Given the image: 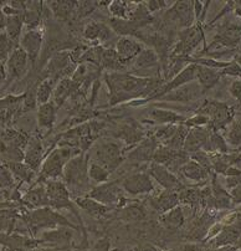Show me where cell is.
I'll list each match as a JSON object with an SVG mask.
<instances>
[{
    "mask_svg": "<svg viewBox=\"0 0 241 251\" xmlns=\"http://www.w3.org/2000/svg\"><path fill=\"white\" fill-rule=\"evenodd\" d=\"M105 81L110 91L111 106L140 97H145L147 101H150L158 88L164 85L163 80L158 77H142L120 73L107 74Z\"/></svg>",
    "mask_w": 241,
    "mask_h": 251,
    "instance_id": "1",
    "label": "cell"
},
{
    "mask_svg": "<svg viewBox=\"0 0 241 251\" xmlns=\"http://www.w3.org/2000/svg\"><path fill=\"white\" fill-rule=\"evenodd\" d=\"M25 222L29 225V229L31 230L34 234L38 231L39 229H43V227H52V226H69L73 227L71 223H69V220L65 217H62L61 214L56 213L52 209L48 208V206H44V208H39L34 211H30L26 214L25 217Z\"/></svg>",
    "mask_w": 241,
    "mask_h": 251,
    "instance_id": "2",
    "label": "cell"
},
{
    "mask_svg": "<svg viewBox=\"0 0 241 251\" xmlns=\"http://www.w3.org/2000/svg\"><path fill=\"white\" fill-rule=\"evenodd\" d=\"M204 41V32L201 29L200 24H194L193 26L183 29L178 32V44L175 45L174 51H173V56L175 60H182L187 62L185 60L188 59V55Z\"/></svg>",
    "mask_w": 241,
    "mask_h": 251,
    "instance_id": "3",
    "label": "cell"
},
{
    "mask_svg": "<svg viewBox=\"0 0 241 251\" xmlns=\"http://www.w3.org/2000/svg\"><path fill=\"white\" fill-rule=\"evenodd\" d=\"M75 154V150L72 147H60L54 150L45 159L41 168V178L43 179H56L57 176L64 173V168L72 155Z\"/></svg>",
    "mask_w": 241,
    "mask_h": 251,
    "instance_id": "4",
    "label": "cell"
},
{
    "mask_svg": "<svg viewBox=\"0 0 241 251\" xmlns=\"http://www.w3.org/2000/svg\"><path fill=\"white\" fill-rule=\"evenodd\" d=\"M64 176L71 188H82L89 183V158L87 155H76L66 163Z\"/></svg>",
    "mask_w": 241,
    "mask_h": 251,
    "instance_id": "5",
    "label": "cell"
},
{
    "mask_svg": "<svg viewBox=\"0 0 241 251\" xmlns=\"http://www.w3.org/2000/svg\"><path fill=\"white\" fill-rule=\"evenodd\" d=\"M95 162L107 169L108 172H112L117 168L122 162V151L120 146L113 142L102 143L95 150Z\"/></svg>",
    "mask_w": 241,
    "mask_h": 251,
    "instance_id": "6",
    "label": "cell"
},
{
    "mask_svg": "<svg viewBox=\"0 0 241 251\" xmlns=\"http://www.w3.org/2000/svg\"><path fill=\"white\" fill-rule=\"evenodd\" d=\"M90 198L95 199L98 203L105 204V205H118L120 206L122 201H124L123 193L122 189L118 187L117 182L112 183H102L97 188L90 192Z\"/></svg>",
    "mask_w": 241,
    "mask_h": 251,
    "instance_id": "7",
    "label": "cell"
},
{
    "mask_svg": "<svg viewBox=\"0 0 241 251\" xmlns=\"http://www.w3.org/2000/svg\"><path fill=\"white\" fill-rule=\"evenodd\" d=\"M167 18L179 25L183 29H188L194 25L195 13H194V1H175L170 9L167 11Z\"/></svg>",
    "mask_w": 241,
    "mask_h": 251,
    "instance_id": "8",
    "label": "cell"
},
{
    "mask_svg": "<svg viewBox=\"0 0 241 251\" xmlns=\"http://www.w3.org/2000/svg\"><path fill=\"white\" fill-rule=\"evenodd\" d=\"M196 76H198V66H196V64L188 65L179 74H177L174 77L171 78L168 83H164L163 86H161L152 100H158L159 97L169 94V92L175 90V88L187 85V83L192 82V81H195Z\"/></svg>",
    "mask_w": 241,
    "mask_h": 251,
    "instance_id": "9",
    "label": "cell"
},
{
    "mask_svg": "<svg viewBox=\"0 0 241 251\" xmlns=\"http://www.w3.org/2000/svg\"><path fill=\"white\" fill-rule=\"evenodd\" d=\"M203 94L204 90L201 88V86L199 85V82L192 81V82L187 83V85L184 86H180V87L175 88V90L170 91L169 94L159 97L158 101L182 102V103H185V102H191L199 99Z\"/></svg>",
    "mask_w": 241,
    "mask_h": 251,
    "instance_id": "10",
    "label": "cell"
},
{
    "mask_svg": "<svg viewBox=\"0 0 241 251\" xmlns=\"http://www.w3.org/2000/svg\"><path fill=\"white\" fill-rule=\"evenodd\" d=\"M29 56L20 46L15 48V50L11 52L8 61L5 62L6 74H8V80H16V78L23 77L26 73L27 66H29Z\"/></svg>",
    "mask_w": 241,
    "mask_h": 251,
    "instance_id": "11",
    "label": "cell"
},
{
    "mask_svg": "<svg viewBox=\"0 0 241 251\" xmlns=\"http://www.w3.org/2000/svg\"><path fill=\"white\" fill-rule=\"evenodd\" d=\"M43 30L38 27V29L27 30V32H25L24 36L20 39V48L26 52L31 64H35L39 55H40L41 46H43Z\"/></svg>",
    "mask_w": 241,
    "mask_h": 251,
    "instance_id": "12",
    "label": "cell"
},
{
    "mask_svg": "<svg viewBox=\"0 0 241 251\" xmlns=\"http://www.w3.org/2000/svg\"><path fill=\"white\" fill-rule=\"evenodd\" d=\"M122 188L132 195L145 194L154 189L152 179L145 173H136L122 180Z\"/></svg>",
    "mask_w": 241,
    "mask_h": 251,
    "instance_id": "13",
    "label": "cell"
},
{
    "mask_svg": "<svg viewBox=\"0 0 241 251\" xmlns=\"http://www.w3.org/2000/svg\"><path fill=\"white\" fill-rule=\"evenodd\" d=\"M149 174L167 190L179 192L182 189L179 179L174 176V173H171L167 167L162 166V164H157L153 162L149 166Z\"/></svg>",
    "mask_w": 241,
    "mask_h": 251,
    "instance_id": "14",
    "label": "cell"
},
{
    "mask_svg": "<svg viewBox=\"0 0 241 251\" xmlns=\"http://www.w3.org/2000/svg\"><path fill=\"white\" fill-rule=\"evenodd\" d=\"M142 44L140 41L134 40L133 38H129V36L120 38L116 43V51H117L120 62L124 66L132 60L136 59L142 52Z\"/></svg>",
    "mask_w": 241,
    "mask_h": 251,
    "instance_id": "15",
    "label": "cell"
},
{
    "mask_svg": "<svg viewBox=\"0 0 241 251\" xmlns=\"http://www.w3.org/2000/svg\"><path fill=\"white\" fill-rule=\"evenodd\" d=\"M158 141L156 137H148L143 139L140 146H137L133 151L128 154V159L131 162H149L153 160V155L158 148Z\"/></svg>",
    "mask_w": 241,
    "mask_h": 251,
    "instance_id": "16",
    "label": "cell"
},
{
    "mask_svg": "<svg viewBox=\"0 0 241 251\" xmlns=\"http://www.w3.org/2000/svg\"><path fill=\"white\" fill-rule=\"evenodd\" d=\"M44 158V147L40 138L32 137L27 142L24 151V163H26L32 171H38Z\"/></svg>",
    "mask_w": 241,
    "mask_h": 251,
    "instance_id": "17",
    "label": "cell"
},
{
    "mask_svg": "<svg viewBox=\"0 0 241 251\" xmlns=\"http://www.w3.org/2000/svg\"><path fill=\"white\" fill-rule=\"evenodd\" d=\"M80 87L81 86L78 85V83H76L71 77H66L60 80L59 82H57L56 87H55L54 95H52V96H54L55 106L61 107L62 104L66 102V100L72 97L73 94H75Z\"/></svg>",
    "mask_w": 241,
    "mask_h": 251,
    "instance_id": "18",
    "label": "cell"
},
{
    "mask_svg": "<svg viewBox=\"0 0 241 251\" xmlns=\"http://www.w3.org/2000/svg\"><path fill=\"white\" fill-rule=\"evenodd\" d=\"M209 132L204 128H200V127H196V128L192 129L188 133L183 151L187 153H192V154L198 152V151H200L206 145V142L209 139Z\"/></svg>",
    "mask_w": 241,
    "mask_h": 251,
    "instance_id": "19",
    "label": "cell"
},
{
    "mask_svg": "<svg viewBox=\"0 0 241 251\" xmlns=\"http://www.w3.org/2000/svg\"><path fill=\"white\" fill-rule=\"evenodd\" d=\"M178 203H179V195H178V192H173V190H166L158 197L150 199V205L161 214H166L167 211L174 209Z\"/></svg>",
    "mask_w": 241,
    "mask_h": 251,
    "instance_id": "20",
    "label": "cell"
},
{
    "mask_svg": "<svg viewBox=\"0 0 241 251\" xmlns=\"http://www.w3.org/2000/svg\"><path fill=\"white\" fill-rule=\"evenodd\" d=\"M113 36V32L108 26L101 23H91V24L86 25L83 30V38L89 41H99V43H105L110 40Z\"/></svg>",
    "mask_w": 241,
    "mask_h": 251,
    "instance_id": "21",
    "label": "cell"
},
{
    "mask_svg": "<svg viewBox=\"0 0 241 251\" xmlns=\"http://www.w3.org/2000/svg\"><path fill=\"white\" fill-rule=\"evenodd\" d=\"M23 203L29 205L30 208H44V206H48L50 201H48V193H46L45 185H36L35 188H32L31 190L25 194L23 198Z\"/></svg>",
    "mask_w": 241,
    "mask_h": 251,
    "instance_id": "22",
    "label": "cell"
},
{
    "mask_svg": "<svg viewBox=\"0 0 241 251\" xmlns=\"http://www.w3.org/2000/svg\"><path fill=\"white\" fill-rule=\"evenodd\" d=\"M51 11L60 20H70L76 15L77 11V1H69V0H59V1H50L48 4Z\"/></svg>",
    "mask_w": 241,
    "mask_h": 251,
    "instance_id": "23",
    "label": "cell"
},
{
    "mask_svg": "<svg viewBox=\"0 0 241 251\" xmlns=\"http://www.w3.org/2000/svg\"><path fill=\"white\" fill-rule=\"evenodd\" d=\"M159 59L158 53L156 52L152 49H145L142 50V52L138 55V56L134 59L133 61V67L134 71H145V70H150L154 69V67L158 66Z\"/></svg>",
    "mask_w": 241,
    "mask_h": 251,
    "instance_id": "24",
    "label": "cell"
},
{
    "mask_svg": "<svg viewBox=\"0 0 241 251\" xmlns=\"http://www.w3.org/2000/svg\"><path fill=\"white\" fill-rule=\"evenodd\" d=\"M198 66V76H196V81L199 82V85L201 86V88L204 90V92L209 88L214 87L217 83V81L220 80V71H217V69H212V67L201 66V65H196Z\"/></svg>",
    "mask_w": 241,
    "mask_h": 251,
    "instance_id": "25",
    "label": "cell"
},
{
    "mask_svg": "<svg viewBox=\"0 0 241 251\" xmlns=\"http://www.w3.org/2000/svg\"><path fill=\"white\" fill-rule=\"evenodd\" d=\"M76 204H77L80 208H82L83 210L87 211L90 215H94V217L96 218L107 217L108 213L111 211L110 206L98 203V201L90 198V197H86V198H77L76 199Z\"/></svg>",
    "mask_w": 241,
    "mask_h": 251,
    "instance_id": "26",
    "label": "cell"
},
{
    "mask_svg": "<svg viewBox=\"0 0 241 251\" xmlns=\"http://www.w3.org/2000/svg\"><path fill=\"white\" fill-rule=\"evenodd\" d=\"M55 118H56V106L54 102H48L39 106L38 125L40 128L50 129L54 126Z\"/></svg>",
    "mask_w": 241,
    "mask_h": 251,
    "instance_id": "27",
    "label": "cell"
},
{
    "mask_svg": "<svg viewBox=\"0 0 241 251\" xmlns=\"http://www.w3.org/2000/svg\"><path fill=\"white\" fill-rule=\"evenodd\" d=\"M110 23L111 29L113 30V32L117 35H120V38H124V36H131V35H136V32H138L140 30V25H137L136 23L131 22L128 19H117V18H112V19L108 20Z\"/></svg>",
    "mask_w": 241,
    "mask_h": 251,
    "instance_id": "28",
    "label": "cell"
},
{
    "mask_svg": "<svg viewBox=\"0 0 241 251\" xmlns=\"http://www.w3.org/2000/svg\"><path fill=\"white\" fill-rule=\"evenodd\" d=\"M208 172L204 167H201L198 162L195 160H189L182 169L180 173L185 176L187 179H191L193 182H203L208 178Z\"/></svg>",
    "mask_w": 241,
    "mask_h": 251,
    "instance_id": "29",
    "label": "cell"
},
{
    "mask_svg": "<svg viewBox=\"0 0 241 251\" xmlns=\"http://www.w3.org/2000/svg\"><path fill=\"white\" fill-rule=\"evenodd\" d=\"M118 213V219L123 222H140L145 218V210L141 204L124 205Z\"/></svg>",
    "mask_w": 241,
    "mask_h": 251,
    "instance_id": "30",
    "label": "cell"
},
{
    "mask_svg": "<svg viewBox=\"0 0 241 251\" xmlns=\"http://www.w3.org/2000/svg\"><path fill=\"white\" fill-rule=\"evenodd\" d=\"M241 234V223H234V224L228 225L222 229V231L220 232V235L217 236L215 243H217V246H226L230 245V244L235 243L239 239Z\"/></svg>",
    "mask_w": 241,
    "mask_h": 251,
    "instance_id": "31",
    "label": "cell"
},
{
    "mask_svg": "<svg viewBox=\"0 0 241 251\" xmlns=\"http://www.w3.org/2000/svg\"><path fill=\"white\" fill-rule=\"evenodd\" d=\"M57 82L59 81L54 77H48L38 85V88H36V100H38V104L41 106V104H45L50 101L51 96L54 95V90L56 87Z\"/></svg>",
    "mask_w": 241,
    "mask_h": 251,
    "instance_id": "32",
    "label": "cell"
},
{
    "mask_svg": "<svg viewBox=\"0 0 241 251\" xmlns=\"http://www.w3.org/2000/svg\"><path fill=\"white\" fill-rule=\"evenodd\" d=\"M124 65L120 62L118 53L116 51V48H107L103 49L102 52V59H101V69H107L112 70L118 73V70L124 69Z\"/></svg>",
    "mask_w": 241,
    "mask_h": 251,
    "instance_id": "33",
    "label": "cell"
},
{
    "mask_svg": "<svg viewBox=\"0 0 241 251\" xmlns=\"http://www.w3.org/2000/svg\"><path fill=\"white\" fill-rule=\"evenodd\" d=\"M23 26H24V13L18 14V15L6 16L4 31L8 34V36L11 40L16 43V40L19 39L20 34H22Z\"/></svg>",
    "mask_w": 241,
    "mask_h": 251,
    "instance_id": "34",
    "label": "cell"
},
{
    "mask_svg": "<svg viewBox=\"0 0 241 251\" xmlns=\"http://www.w3.org/2000/svg\"><path fill=\"white\" fill-rule=\"evenodd\" d=\"M72 238V232L67 229V226L60 227L59 230L44 232L40 238V243H51V244H67Z\"/></svg>",
    "mask_w": 241,
    "mask_h": 251,
    "instance_id": "35",
    "label": "cell"
},
{
    "mask_svg": "<svg viewBox=\"0 0 241 251\" xmlns=\"http://www.w3.org/2000/svg\"><path fill=\"white\" fill-rule=\"evenodd\" d=\"M184 213L180 206H175L174 209L167 211L166 214H162L161 222L168 229H178L184 225Z\"/></svg>",
    "mask_w": 241,
    "mask_h": 251,
    "instance_id": "36",
    "label": "cell"
},
{
    "mask_svg": "<svg viewBox=\"0 0 241 251\" xmlns=\"http://www.w3.org/2000/svg\"><path fill=\"white\" fill-rule=\"evenodd\" d=\"M150 117L154 122L166 123V125H174L178 122H184L185 118L173 111L163 110V108H153L150 111Z\"/></svg>",
    "mask_w": 241,
    "mask_h": 251,
    "instance_id": "37",
    "label": "cell"
},
{
    "mask_svg": "<svg viewBox=\"0 0 241 251\" xmlns=\"http://www.w3.org/2000/svg\"><path fill=\"white\" fill-rule=\"evenodd\" d=\"M117 136L120 137V139H123L127 145H134V143H138V142L143 141L145 133H143L142 129L138 128L137 126L127 125L118 131Z\"/></svg>",
    "mask_w": 241,
    "mask_h": 251,
    "instance_id": "38",
    "label": "cell"
},
{
    "mask_svg": "<svg viewBox=\"0 0 241 251\" xmlns=\"http://www.w3.org/2000/svg\"><path fill=\"white\" fill-rule=\"evenodd\" d=\"M6 166H8V168L11 171L14 178L19 179L20 182L30 183L31 182V179L34 178V173H35V172L32 171L26 163H23V162H14V163H6Z\"/></svg>",
    "mask_w": 241,
    "mask_h": 251,
    "instance_id": "39",
    "label": "cell"
},
{
    "mask_svg": "<svg viewBox=\"0 0 241 251\" xmlns=\"http://www.w3.org/2000/svg\"><path fill=\"white\" fill-rule=\"evenodd\" d=\"M188 133H189L188 126L180 125L179 127H178V131L175 132L174 136L171 137L168 142H166L164 145L173 151H182L183 147H184V142L185 139H187Z\"/></svg>",
    "mask_w": 241,
    "mask_h": 251,
    "instance_id": "40",
    "label": "cell"
},
{
    "mask_svg": "<svg viewBox=\"0 0 241 251\" xmlns=\"http://www.w3.org/2000/svg\"><path fill=\"white\" fill-rule=\"evenodd\" d=\"M15 48H18L15 41L11 40L5 31H0V65L8 61Z\"/></svg>",
    "mask_w": 241,
    "mask_h": 251,
    "instance_id": "41",
    "label": "cell"
},
{
    "mask_svg": "<svg viewBox=\"0 0 241 251\" xmlns=\"http://www.w3.org/2000/svg\"><path fill=\"white\" fill-rule=\"evenodd\" d=\"M204 150L209 151V152H217V154H225L228 152V146L220 134L213 133L210 134L206 145L204 146Z\"/></svg>",
    "mask_w": 241,
    "mask_h": 251,
    "instance_id": "42",
    "label": "cell"
},
{
    "mask_svg": "<svg viewBox=\"0 0 241 251\" xmlns=\"http://www.w3.org/2000/svg\"><path fill=\"white\" fill-rule=\"evenodd\" d=\"M178 195H179V201L188 204V205L198 206V204L201 203L200 190L185 189V188H182V189L178 192Z\"/></svg>",
    "mask_w": 241,
    "mask_h": 251,
    "instance_id": "43",
    "label": "cell"
},
{
    "mask_svg": "<svg viewBox=\"0 0 241 251\" xmlns=\"http://www.w3.org/2000/svg\"><path fill=\"white\" fill-rule=\"evenodd\" d=\"M178 151H173L170 148H168L167 146H159L157 148L156 153L153 155V162L157 164H162V166L167 167L169 163H170V160L174 158L175 153Z\"/></svg>",
    "mask_w": 241,
    "mask_h": 251,
    "instance_id": "44",
    "label": "cell"
},
{
    "mask_svg": "<svg viewBox=\"0 0 241 251\" xmlns=\"http://www.w3.org/2000/svg\"><path fill=\"white\" fill-rule=\"evenodd\" d=\"M89 176L97 183H106L110 178V172L96 162H92L89 167Z\"/></svg>",
    "mask_w": 241,
    "mask_h": 251,
    "instance_id": "45",
    "label": "cell"
},
{
    "mask_svg": "<svg viewBox=\"0 0 241 251\" xmlns=\"http://www.w3.org/2000/svg\"><path fill=\"white\" fill-rule=\"evenodd\" d=\"M178 127H179V126H177V125L164 126V127H162V128L157 129L154 137H156L157 141H161V142H163V143H166V142H168L171 137L174 136L175 132L178 131Z\"/></svg>",
    "mask_w": 241,
    "mask_h": 251,
    "instance_id": "46",
    "label": "cell"
},
{
    "mask_svg": "<svg viewBox=\"0 0 241 251\" xmlns=\"http://www.w3.org/2000/svg\"><path fill=\"white\" fill-rule=\"evenodd\" d=\"M111 14L117 19H128V11H127V5L124 1H112L108 6Z\"/></svg>",
    "mask_w": 241,
    "mask_h": 251,
    "instance_id": "47",
    "label": "cell"
},
{
    "mask_svg": "<svg viewBox=\"0 0 241 251\" xmlns=\"http://www.w3.org/2000/svg\"><path fill=\"white\" fill-rule=\"evenodd\" d=\"M14 185V176L6 164L0 166V189H8Z\"/></svg>",
    "mask_w": 241,
    "mask_h": 251,
    "instance_id": "48",
    "label": "cell"
},
{
    "mask_svg": "<svg viewBox=\"0 0 241 251\" xmlns=\"http://www.w3.org/2000/svg\"><path fill=\"white\" fill-rule=\"evenodd\" d=\"M99 6L98 1H77V11H76V16L78 19L85 18V16L90 15L95 9Z\"/></svg>",
    "mask_w": 241,
    "mask_h": 251,
    "instance_id": "49",
    "label": "cell"
},
{
    "mask_svg": "<svg viewBox=\"0 0 241 251\" xmlns=\"http://www.w3.org/2000/svg\"><path fill=\"white\" fill-rule=\"evenodd\" d=\"M226 139L231 146H240L241 145V123L233 122L230 129L228 131Z\"/></svg>",
    "mask_w": 241,
    "mask_h": 251,
    "instance_id": "50",
    "label": "cell"
},
{
    "mask_svg": "<svg viewBox=\"0 0 241 251\" xmlns=\"http://www.w3.org/2000/svg\"><path fill=\"white\" fill-rule=\"evenodd\" d=\"M221 75H229V76H235V77H241V67L236 64V61H231L230 64L226 67L220 71Z\"/></svg>",
    "mask_w": 241,
    "mask_h": 251,
    "instance_id": "51",
    "label": "cell"
},
{
    "mask_svg": "<svg viewBox=\"0 0 241 251\" xmlns=\"http://www.w3.org/2000/svg\"><path fill=\"white\" fill-rule=\"evenodd\" d=\"M229 91H230L231 96L234 99L238 100L239 102L241 103V80H236L231 83L230 88H229Z\"/></svg>",
    "mask_w": 241,
    "mask_h": 251,
    "instance_id": "52",
    "label": "cell"
},
{
    "mask_svg": "<svg viewBox=\"0 0 241 251\" xmlns=\"http://www.w3.org/2000/svg\"><path fill=\"white\" fill-rule=\"evenodd\" d=\"M145 6H147L149 13H154V11L159 10L161 8L166 6V3H164V1H161V0H150V1L145 3Z\"/></svg>",
    "mask_w": 241,
    "mask_h": 251,
    "instance_id": "53",
    "label": "cell"
},
{
    "mask_svg": "<svg viewBox=\"0 0 241 251\" xmlns=\"http://www.w3.org/2000/svg\"><path fill=\"white\" fill-rule=\"evenodd\" d=\"M90 251H110V240L102 239Z\"/></svg>",
    "mask_w": 241,
    "mask_h": 251,
    "instance_id": "54",
    "label": "cell"
},
{
    "mask_svg": "<svg viewBox=\"0 0 241 251\" xmlns=\"http://www.w3.org/2000/svg\"><path fill=\"white\" fill-rule=\"evenodd\" d=\"M226 185L229 188H238L239 185H241V174L240 176H229V178L226 179Z\"/></svg>",
    "mask_w": 241,
    "mask_h": 251,
    "instance_id": "55",
    "label": "cell"
},
{
    "mask_svg": "<svg viewBox=\"0 0 241 251\" xmlns=\"http://www.w3.org/2000/svg\"><path fill=\"white\" fill-rule=\"evenodd\" d=\"M133 251H158L157 250L154 246L149 245V244H145V245H142V246H138L137 249H134Z\"/></svg>",
    "mask_w": 241,
    "mask_h": 251,
    "instance_id": "56",
    "label": "cell"
},
{
    "mask_svg": "<svg viewBox=\"0 0 241 251\" xmlns=\"http://www.w3.org/2000/svg\"><path fill=\"white\" fill-rule=\"evenodd\" d=\"M8 77V74H6L5 64L0 65V83H3V81Z\"/></svg>",
    "mask_w": 241,
    "mask_h": 251,
    "instance_id": "57",
    "label": "cell"
},
{
    "mask_svg": "<svg viewBox=\"0 0 241 251\" xmlns=\"http://www.w3.org/2000/svg\"><path fill=\"white\" fill-rule=\"evenodd\" d=\"M5 22L6 16L4 15L3 10H0V31H4V29H5Z\"/></svg>",
    "mask_w": 241,
    "mask_h": 251,
    "instance_id": "58",
    "label": "cell"
},
{
    "mask_svg": "<svg viewBox=\"0 0 241 251\" xmlns=\"http://www.w3.org/2000/svg\"><path fill=\"white\" fill-rule=\"evenodd\" d=\"M217 251H234V249L230 248L229 245H226V246H224V248H221L220 250H217Z\"/></svg>",
    "mask_w": 241,
    "mask_h": 251,
    "instance_id": "59",
    "label": "cell"
},
{
    "mask_svg": "<svg viewBox=\"0 0 241 251\" xmlns=\"http://www.w3.org/2000/svg\"><path fill=\"white\" fill-rule=\"evenodd\" d=\"M27 251H55V250H51V249H31V250H27Z\"/></svg>",
    "mask_w": 241,
    "mask_h": 251,
    "instance_id": "60",
    "label": "cell"
},
{
    "mask_svg": "<svg viewBox=\"0 0 241 251\" xmlns=\"http://www.w3.org/2000/svg\"><path fill=\"white\" fill-rule=\"evenodd\" d=\"M235 61H236V64H238L239 66L241 67V55H239V56L236 57V60H235Z\"/></svg>",
    "mask_w": 241,
    "mask_h": 251,
    "instance_id": "61",
    "label": "cell"
}]
</instances>
